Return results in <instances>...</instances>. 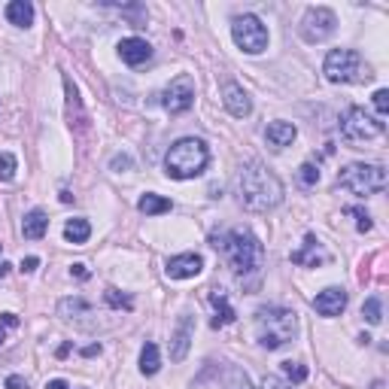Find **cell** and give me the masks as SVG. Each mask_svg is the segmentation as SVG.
Segmentation results:
<instances>
[{
	"mask_svg": "<svg viewBox=\"0 0 389 389\" xmlns=\"http://www.w3.org/2000/svg\"><path fill=\"white\" fill-rule=\"evenodd\" d=\"M262 389H292V386H289V381H283V377L265 374V377H262Z\"/></svg>",
	"mask_w": 389,
	"mask_h": 389,
	"instance_id": "obj_32",
	"label": "cell"
},
{
	"mask_svg": "<svg viewBox=\"0 0 389 389\" xmlns=\"http://www.w3.org/2000/svg\"><path fill=\"white\" fill-rule=\"evenodd\" d=\"M362 317L371 322V326H381L383 319V304H381V295H371V298H365L362 304Z\"/></svg>",
	"mask_w": 389,
	"mask_h": 389,
	"instance_id": "obj_25",
	"label": "cell"
},
{
	"mask_svg": "<svg viewBox=\"0 0 389 389\" xmlns=\"http://www.w3.org/2000/svg\"><path fill=\"white\" fill-rule=\"evenodd\" d=\"M173 204L164 198V194H155V192H146L140 201H137V210L146 213V216H161V213H171Z\"/></svg>",
	"mask_w": 389,
	"mask_h": 389,
	"instance_id": "obj_22",
	"label": "cell"
},
{
	"mask_svg": "<svg viewBox=\"0 0 389 389\" xmlns=\"http://www.w3.org/2000/svg\"><path fill=\"white\" fill-rule=\"evenodd\" d=\"M104 301H107L113 310H134L131 295H122L119 289H107V292H104Z\"/></svg>",
	"mask_w": 389,
	"mask_h": 389,
	"instance_id": "obj_26",
	"label": "cell"
},
{
	"mask_svg": "<svg viewBox=\"0 0 389 389\" xmlns=\"http://www.w3.org/2000/svg\"><path fill=\"white\" fill-rule=\"evenodd\" d=\"M15 168H18V161H15V155L13 152H0V183H9L15 177Z\"/></svg>",
	"mask_w": 389,
	"mask_h": 389,
	"instance_id": "obj_28",
	"label": "cell"
},
{
	"mask_svg": "<svg viewBox=\"0 0 389 389\" xmlns=\"http://www.w3.org/2000/svg\"><path fill=\"white\" fill-rule=\"evenodd\" d=\"M37 268H40V258H37V256H27L25 262H22V274H34Z\"/></svg>",
	"mask_w": 389,
	"mask_h": 389,
	"instance_id": "obj_35",
	"label": "cell"
},
{
	"mask_svg": "<svg viewBox=\"0 0 389 389\" xmlns=\"http://www.w3.org/2000/svg\"><path fill=\"white\" fill-rule=\"evenodd\" d=\"M265 137H268V143H271L274 150H286V146H292V140L298 137V128H295L292 122L277 119V122H271L265 128Z\"/></svg>",
	"mask_w": 389,
	"mask_h": 389,
	"instance_id": "obj_17",
	"label": "cell"
},
{
	"mask_svg": "<svg viewBox=\"0 0 389 389\" xmlns=\"http://www.w3.org/2000/svg\"><path fill=\"white\" fill-rule=\"evenodd\" d=\"M338 27V15L329 6H308V13L301 18V37L308 43H322L335 34Z\"/></svg>",
	"mask_w": 389,
	"mask_h": 389,
	"instance_id": "obj_9",
	"label": "cell"
},
{
	"mask_svg": "<svg viewBox=\"0 0 389 389\" xmlns=\"http://www.w3.org/2000/svg\"><path fill=\"white\" fill-rule=\"evenodd\" d=\"M0 322L9 326V329H15L18 326V317H15V313H0Z\"/></svg>",
	"mask_w": 389,
	"mask_h": 389,
	"instance_id": "obj_37",
	"label": "cell"
},
{
	"mask_svg": "<svg viewBox=\"0 0 389 389\" xmlns=\"http://www.w3.org/2000/svg\"><path fill=\"white\" fill-rule=\"evenodd\" d=\"M4 338H6V335H4V329H0V344H4Z\"/></svg>",
	"mask_w": 389,
	"mask_h": 389,
	"instance_id": "obj_40",
	"label": "cell"
},
{
	"mask_svg": "<svg viewBox=\"0 0 389 389\" xmlns=\"http://www.w3.org/2000/svg\"><path fill=\"white\" fill-rule=\"evenodd\" d=\"M201 271H204V258L198 253L173 256V258H168V268H164V274H168L171 280H192V277H198Z\"/></svg>",
	"mask_w": 389,
	"mask_h": 389,
	"instance_id": "obj_12",
	"label": "cell"
},
{
	"mask_svg": "<svg viewBox=\"0 0 389 389\" xmlns=\"http://www.w3.org/2000/svg\"><path fill=\"white\" fill-rule=\"evenodd\" d=\"M210 304H213V310H216V317H213V329L231 326V322L237 319L235 308H231V304H228V295L222 292V289H213V292H210Z\"/></svg>",
	"mask_w": 389,
	"mask_h": 389,
	"instance_id": "obj_18",
	"label": "cell"
},
{
	"mask_svg": "<svg viewBox=\"0 0 389 389\" xmlns=\"http://www.w3.org/2000/svg\"><path fill=\"white\" fill-rule=\"evenodd\" d=\"M341 134H344L350 143L374 140V137L383 134V119L365 113L362 107H350L344 113V119H341Z\"/></svg>",
	"mask_w": 389,
	"mask_h": 389,
	"instance_id": "obj_8",
	"label": "cell"
},
{
	"mask_svg": "<svg viewBox=\"0 0 389 389\" xmlns=\"http://www.w3.org/2000/svg\"><path fill=\"white\" fill-rule=\"evenodd\" d=\"M6 18H9V25H15V27H31L34 4L31 0H13V4H6Z\"/></svg>",
	"mask_w": 389,
	"mask_h": 389,
	"instance_id": "obj_21",
	"label": "cell"
},
{
	"mask_svg": "<svg viewBox=\"0 0 389 389\" xmlns=\"http://www.w3.org/2000/svg\"><path fill=\"white\" fill-rule=\"evenodd\" d=\"M298 183H301L304 189H313V186H317V183H319V168H317V164H313V161H304L301 168H298Z\"/></svg>",
	"mask_w": 389,
	"mask_h": 389,
	"instance_id": "obj_27",
	"label": "cell"
},
{
	"mask_svg": "<svg viewBox=\"0 0 389 389\" xmlns=\"http://www.w3.org/2000/svg\"><path fill=\"white\" fill-rule=\"evenodd\" d=\"M64 237H67V244L82 246V244H86V240L91 237L88 219H67V225H64Z\"/></svg>",
	"mask_w": 389,
	"mask_h": 389,
	"instance_id": "obj_23",
	"label": "cell"
},
{
	"mask_svg": "<svg viewBox=\"0 0 389 389\" xmlns=\"http://www.w3.org/2000/svg\"><path fill=\"white\" fill-rule=\"evenodd\" d=\"M322 73L329 82H362L371 77L356 49H331L322 64Z\"/></svg>",
	"mask_w": 389,
	"mask_h": 389,
	"instance_id": "obj_6",
	"label": "cell"
},
{
	"mask_svg": "<svg viewBox=\"0 0 389 389\" xmlns=\"http://www.w3.org/2000/svg\"><path fill=\"white\" fill-rule=\"evenodd\" d=\"M338 186L359 194V198H371L386 189V168L381 164H347L338 173Z\"/></svg>",
	"mask_w": 389,
	"mask_h": 389,
	"instance_id": "obj_5",
	"label": "cell"
},
{
	"mask_svg": "<svg viewBox=\"0 0 389 389\" xmlns=\"http://www.w3.org/2000/svg\"><path fill=\"white\" fill-rule=\"evenodd\" d=\"M6 389H27V381H25V377H18V374H13V377H6Z\"/></svg>",
	"mask_w": 389,
	"mask_h": 389,
	"instance_id": "obj_36",
	"label": "cell"
},
{
	"mask_svg": "<svg viewBox=\"0 0 389 389\" xmlns=\"http://www.w3.org/2000/svg\"><path fill=\"white\" fill-rule=\"evenodd\" d=\"M58 317L64 319H86V317H95V310H91V304L86 298H79V295H73V298H61L58 301Z\"/></svg>",
	"mask_w": 389,
	"mask_h": 389,
	"instance_id": "obj_20",
	"label": "cell"
},
{
	"mask_svg": "<svg viewBox=\"0 0 389 389\" xmlns=\"http://www.w3.org/2000/svg\"><path fill=\"white\" fill-rule=\"evenodd\" d=\"M192 335H194V317L192 313H183L177 329H173V335H171V359L173 362H183V359L189 356Z\"/></svg>",
	"mask_w": 389,
	"mask_h": 389,
	"instance_id": "obj_11",
	"label": "cell"
},
{
	"mask_svg": "<svg viewBox=\"0 0 389 389\" xmlns=\"http://www.w3.org/2000/svg\"><path fill=\"white\" fill-rule=\"evenodd\" d=\"M159 368H161L159 347H155L152 341H146L143 350H140V371H143L146 377H152V374H159Z\"/></svg>",
	"mask_w": 389,
	"mask_h": 389,
	"instance_id": "obj_24",
	"label": "cell"
},
{
	"mask_svg": "<svg viewBox=\"0 0 389 389\" xmlns=\"http://www.w3.org/2000/svg\"><path fill=\"white\" fill-rule=\"evenodd\" d=\"M70 277H77V280H88V277H91V271H88V265H82V262H77V265H70Z\"/></svg>",
	"mask_w": 389,
	"mask_h": 389,
	"instance_id": "obj_34",
	"label": "cell"
},
{
	"mask_svg": "<svg viewBox=\"0 0 389 389\" xmlns=\"http://www.w3.org/2000/svg\"><path fill=\"white\" fill-rule=\"evenodd\" d=\"M110 168H113V171H131V168H134V161H131V155H113Z\"/></svg>",
	"mask_w": 389,
	"mask_h": 389,
	"instance_id": "obj_33",
	"label": "cell"
},
{
	"mask_svg": "<svg viewBox=\"0 0 389 389\" xmlns=\"http://www.w3.org/2000/svg\"><path fill=\"white\" fill-rule=\"evenodd\" d=\"M298 331V317L280 304H268L256 310V338L265 350H280Z\"/></svg>",
	"mask_w": 389,
	"mask_h": 389,
	"instance_id": "obj_4",
	"label": "cell"
},
{
	"mask_svg": "<svg viewBox=\"0 0 389 389\" xmlns=\"http://www.w3.org/2000/svg\"><path fill=\"white\" fill-rule=\"evenodd\" d=\"M347 308V292L341 289V286H329V289H322L317 298H313V310L319 313V317H341Z\"/></svg>",
	"mask_w": 389,
	"mask_h": 389,
	"instance_id": "obj_13",
	"label": "cell"
},
{
	"mask_svg": "<svg viewBox=\"0 0 389 389\" xmlns=\"http://www.w3.org/2000/svg\"><path fill=\"white\" fill-rule=\"evenodd\" d=\"M374 107H377V113H381L377 119H383L389 113V91L386 88H377L374 91Z\"/></svg>",
	"mask_w": 389,
	"mask_h": 389,
	"instance_id": "obj_31",
	"label": "cell"
},
{
	"mask_svg": "<svg viewBox=\"0 0 389 389\" xmlns=\"http://www.w3.org/2000/svg\"><path fill=\"white\" fill-rule=\"evenodd\" d=\"M231 37H235L237 49H244L246 55H262L268 49V27L258 15H237L231 22Z\"/></svg>",
	"mask_w": 389,
	"mask_h": 389,
	"instance_id": "obj_7",
	"label": "cell"
},
{
	"mask_svg": "<svg viewBox=\"0 0 389 389\" xmlns=\"http://www.w3.org/2000/svg\"><path fill=\"white\" fill-rule=\"evenodd\" d=\"M210 164V150L201 137H183L164 155V173L171 180H192L201 177Z\"/></svg>",
	"mask_w": 389,
	"mask_h": 389,
	"instance_id": "obj_3",
	"label": "cell"
},
{
	"mask_svg": "<svg viewBox=\"0 0 389 389\" xmlns=\"http://www.w3.org/2000/svg\"><path fill=\"white\" fill-rule=\"evenodd\" d=\"M210 244L225 253L231 271L240 277V283L246 277H253V283H258V274H262V265H265V246L253 231L231 228V231H222V235H210Z\"/></svg>",
	"mask_w": 389,
	"mask_h": 389,
	"instance_id": "obj_2",
	"label": "cell"
},
{
	"mask_svg": "<svg viewBox=\"0 0 389 389\" xmlns=\"http://www.w3.org/2000/svg\"><path fill=\"white\" fill-rule=\"evenodd\" d=\"M222 104H225V110L235 119H246L253 113V100H249V95L237 86V82H225V88H222Z\"/></svg>",
	"mask_w": 389,
	"mask_h": 389,
	"instance_id": "obj_15",
	"label": "cell"
},
{
	"mask_svg": "<svg viewBox=\"0 0 389 389\" xmlns=\"http://www.w3.org/2000/svg\"><path fill=\"white\" fill-rule=\"evenodd\" d=\"M240 207L249 213H271L283 204V183L280 177L262 161H249L237 171L235 180Z\"/></svg>",
	"mask_w": 389,
	"mask_h": 389,
	"instance_id": "obj_1",
	"label": "cell"
},
{
	"mask_svg": "<svg viewBox=\"0 0 389 389\" xmlns=\"http://www.w3.org/2000/svg\"><path fill=\"white\" fill-rule=\"evenodd\" d=\"M46 231H49V216H46L43 210L25 213V219H22V235H25L27 240H43Z\"/></svg>",
	"mask_w": 389,
	"mask_h": 389,
	"instance_id": "obj_19",
	"label": "cell"
},
{
	"mask_svg": "<svg viewBox=\"0 0 389 389\" xmlns=\"http://www.w3.org/2000/svg\"><path fill=\"white\" fill-rule=\"evenodd\" d=\"M347 213H350V216H356V228L359 231H371L374 222H371V216H368L362 207H347Z\"/></svg>",
	"mask_w": 389,
	"mask_h": 389,
	"instance_id": "obj_30",
	"label": "cell"
},
{
	"mask_svg": "<svg viewBox=\"0 0 389 389\" xmlns=\"http://www.w3.org/2000/svg\"><path fill=\"white\" fill-rule=\"evenodd\" d=\"M119 58H122L128 67H140L152 58V46L143 40V37H125L122 43H119Z\"/></svg>",
	"mask_w": 389,
	"mask_h": 389,
	"instance_id": "obj_14",
	"label": "cell"
},
{
	"mask_svg": "<svg viewBox=\"0 0 389 389\" xmlns=\"http://www.w3.org/2000/svg\"><path fill=\"white\" fill-rule=\"evenodd\" d=\"M194 104V82L189 73H180L177 79H171V86L161 91V107L168 110L171 116H180L186 113V110H192Z\"/></svg>",
	"mask_w": 389,
	"mask_h": 389,
	"instance_id": "obj_10",
	"label": "cell"
},
{
	"mask_svg": "<svg viewBox=\"0 0 389 389\" xmlns=\"http://www.w3.org/2000/svg\"><path fill=\"white\" fill-rule=\"evenodd\" d=\"M283 374H286V381H292V383L308 381V368L298 365V362H283Z\"/></svg>",
	"mask_w": 389,
	"mask_h": 389,
	"instance_id": "obj_29",
	"label": "cell"
},
{
	"mask_svg": "<svg viewBox=\"0 0 389 389\" xmlns=\"http://www.w3.org/2000/svg\"><path fill=\"white\" fill-rule=\"evenodd\" d=\"M46 389H70V386H67V381H49Z\"/></svg>",
	"mask_w": 389,
	"mask_h": 389,
	"instance_id": "obj_38",
	"label": "cell"
},
{
	"mask_svg": "<svg viewBox=\"0 0 389 389\" xmlns=\"http://www.w3.org/2000/svg\"><path fill=\"white\" fill-rule=\"evenodd\" d=\"M289 258H292V265H308V268H317V265L326 262L329 256L319 249L317 235H304V246H301V249H295V253H292Z\"/></svg>",
	"mask_w": 389,
	"mask_h": 389,
	"instance_id": "obj_16",
	"label": "cell"
},
{
	"mask_svg": "<svg viewBox=\"0 0 389 389\" xmlns=\"http://www.w3.org/2000/svg\"><path fill=\"white\" fill-rule=\"evenodd\" d=\"M98 353H100V344H91V347L82 350V356H98Z\"/></svg>",
	"mask_w": 389,
	"mask_h": 389,
	"instance_id": "obj_39",
	"label": "cell"
}]
</instances>
